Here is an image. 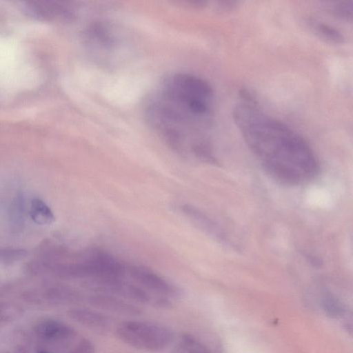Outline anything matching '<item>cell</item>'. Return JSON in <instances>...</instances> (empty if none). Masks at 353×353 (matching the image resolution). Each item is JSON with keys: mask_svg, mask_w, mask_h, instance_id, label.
<instances>
[{"mask_svg": "<svg viewBox=\"0 0 353 353\" xmlns=\"http://www.w3.org/2000/svg\"><path fill=\"white\" fill-rule=\"evenodd\" d=\"M174 353H213L208 347L188 334H183Z\"/></svg>", "mask_w": 353, "mask_h": 353, "instance_id": "obj_10", "label": "cell"}, {"mask_svg": "<svg viewBox=\"0 0 353 353\" xmlns=\"http://www.w3.org/2000/svg\"><path fill=\"white\" fill-rule=\"evenodd\" d=\"M32 220L40 225H46L54 221V215L50 207L41 199H32L30 208Z\"/></svg>", "mask_w": 353, "mask_h": 353, "instance_id": "obj_9", "label": "cell"}, {"mask_svg": "<svg viewBox=\"0 0 353 353\" xmlns=\"http://www.w3.org/2000/svg\"><path fill=\"white\" fill-rule=\"evenodd\" d=\"M2 353H30L28 349L23 345H17Z\"/></svg>", "mask_w": 353, "mask_h": 353, "instance_id": "obj_18", "label": "cell"}, {"mask_svg": "<svg viewBox=\"0 0 353 353\" xmlns=\"http://www.w3.org/2000/svg\"><path fill=\"white\" fill-rule=\"evenodd\" d=\"M117 337L123 343L147 352H160L173 342V331L163 325L142 321H125L115 330Z\"/></svg>", "mask_w": 353, "mask_h": 353, "instance_id": "obj_3", "label": "cell"}, {"mask_svg": "<svg viewBox=\"0 0 353 353\" xmlns=\"http://www.w3.org/2000/svg\"><path fill=\"white\" fill-rule=\"evenodd\" d=\"M22 312V308L16 304L0 303V327L15 321Z\"/></svg>", "mask_w": 353, "mask_h": 353, "instance_id": "obj_13", "label": "cell"}, {"mask_svg": "<svg viewBox=\"0 0 353 353\" xmlns=\"http://www.w3.org/2000/svg\"><path fill=\"white\" fill-rule=\"evenodd\" d=\"M334 14L346 21H350L352 18V1H343L336 3L332 8Z\"/></svg>", "mask_w": 353, "mask_h": 353, "instance_id": "obj_16", "label": "cell"}, {"mask_svg": "<svg viewBox=\"0 0 353 353\" xmlns=\"http://www.w3.org/2000/svg\"><path fill=\"white\" fill-rule=\"evenodd\" d=\"M323 306L325 312L332 317H339L343 314L344 308L342 303L336 297L328 294L323 299Z\"/></svg>", "mask_w": 353, "mask_h": 353, "instance_id": "obj_14", "label": "cell"}, {"mask_svg": "<svg viewBox=\"0 0 353 353\" xmlns=\"http://www.w3.org/2000/svg\"><path fill=\"white\" fill-rule=\"evenodd\" d=\"M232 118L250 150L273 179L285 184L301 185L318 174L319 163L308 143L254 103L236 105Z\"/></svg>", "mask_w": 353, "mask_h": 353, "instance_id": "obj_2", "label": "cell"}, {"mask_svg": "<svg viewBox=\"0 0 353 353\" xmlns=\"http://www.w3.org/2000/svg\"><path fill=\"white\" fill-rule=\"evenodd\" d=\"M65 353H96V350L92 341L82 338Z\"/></svg>", "mask_w": 353, "mask_h": 353, "instance_id": "obj_17", "label": "cell"}, {"mask_svg": "<svg viewBox=\"0 0 353 353\" xmlns=\"http://www.w3.org/2000/svg\"><path fill=\"white\" fill-rule=\"evenodd\" d=\"M183 212L192 219L196 224H198L201 228L204 229L207 232L212 234V235H216L221 236V232H219V228L214 225V223L205 216L203 214L199 212L198 210L188 205L183 207ZM221 239L223 238L221 236Z\"/></svg>", "mask_w": 353, "mask_h": 353, "instance_id": "obj_11", "label": "cell"}, {"mask_svg": "<svg viewBox=\"0 0 353 353\" xmlns=\"http://www.w3.org/2000/svg\"><path fill=\"white\" fill-rule=\"evenodd\" d=\"M26 255V252L22 249L0 248V263H10L17 261Z\"/></svg>", "mask_w": 353, "mask_h": 353, "instance_id": "obj_15", "label": "cell"}, {"mask_svg": "<svg viewBox=\"0 0 353 353\" xmlns=\"http://www.w3.org/2000/svg\"><path fill=\"white\" fill-rule=\"evenodd\" d=\"M68 316L76 323L97 332L105 333L111 327L110 319L94 310L74 307L68 311Z\"/></svg>", "mask_w": 353, "mask_h": 353, "instance_id": "obj_8", "label": "cell"}, {"mask_svg": "<svg viewBox=\"0 0 353 353\" xmlns=\"http://www.w3.org/2000/svg\"><path fill=\"white\" fill-rule=\"evenodd\" d=\"M316 33L326 41L334 43H341L344 41L343 34L336 28L321 22H317L313 26Z\"/></svg>", "mask_w": 353, "mask_h": 353, "instance_id": "obj_12", "label": "cell"}, {"mask_svg": "<svg viewBox=\"0 0 353 353\" xmlns=\"http://www.w3.org/2000/svg\"><path fill=\"white\" fill-rule=\"evenodd\" d=\"M131 277L144 288L165 298H178L181 291L157 274L142 267L133 266L129 270Z\"/></svg>", "mask_w": 353, "mask_h": 353, "instance_id": "obj_6", "label": "cell"}, {"mask_svg": "<svg viewBox=\"0 0 353 353\" xmlns=\"http://www.w3.org/2000/svg\"><path fill=\"white\" fill-rule=\"evenodd\" d=\"M37 336L43 341L59 346H67L77 336L69 325L54 319L40 321L34 327Z\"/></svg>", "mask_w": 353, "mask_h": 353, "instance_id": "obj_5", "label": "cell"}, {"mask_svg": "<svg viewBox=\"0 0 353 353\" xmlns=\"http://www.w3.org/2000/svg\"><path fill=\"white\" fill-rule=\"evenodd\" d=\"M88 302L93 307L117 314L139 316L142 310L139 306L114 296L96 293L88 297Z\"/></svg>", "mask_w": 353, "mask_h": 353, "instance_id": "obj_7", "label": "cell"}, {"mask_svg": "<svg viewBox=\"0 0 353 353\" xmlns=\"http://www.w3.org/2000/svg\"><path fill=\"white\" fill-rule=\"evenodd\" d=\"M85 285L88 289L98 293L123 298L140 303L152 301L150 294L143 288L124 282L120 278L90 279Z\"/></svg>", "mask_w": 353, "mask_h": 353, "instance_id": "obj_4", "label": "cell"}, {"mask_svg": "<svg viewBox=\"0 0 353 353\" xmlns=\"http://www.w3.org/2000/svg\"><path fill=\"white\" fill-rule=\"evenodd\" d=\"M37 353H50V352H48V350H39L37 352Z\"/></svg>", "mask_w": 353, "mask_h": 353, "instance_id": "obj_19", "label": "cell"}, {"mask_svg": "<svg viewBox=\"0 0 353 353\" xmlns=\"http://www.w3.org/2000/svg\"><path fill=\"white\" fill-rule=\"evenodd\" d=\"M214 92L205 79L175 72L165 77L146 100L145 117L172 148L189 147L196 156L210 150L205 134L210 125Z\"/></svg>", "mask_w": 353, "mask_h": 353, "instance_id": "obj_1", "label": "cell"}]
</instances>
